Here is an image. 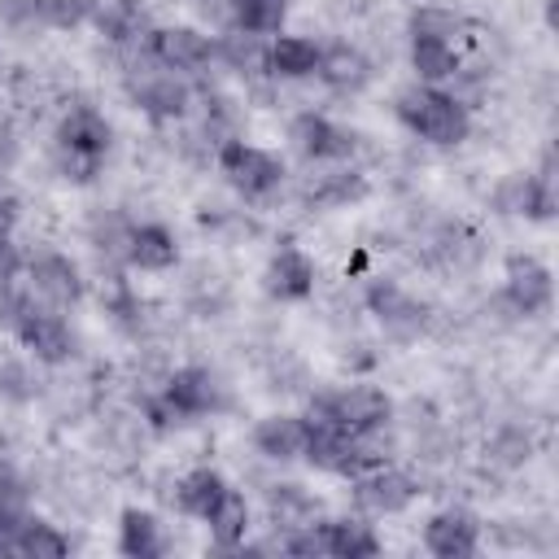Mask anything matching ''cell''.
Returning a JSON list of instances; mask_svg holds the SVG:
<instances>
[{"label": "cell", "mask_w": 559, "mask_h": 559, "mask_svg": "<svg viewBox=\"0 0 559 559\" xmlns=\"http://www.w3.org/2000/svg\"><path fill=\"white\" fill-rule=\"evenodd\" d=\"M314 205H345V201H354V197H362V179L358 175H328L319 188H310L306 192Z\"/></svg>", "instance_id": "cell-30"}, {"label": "cell", "mask_w": 559, "mask_h": 559, "mask_svg": "<svg viewBox=\"0 0 559 559\" xmlns=\"http://www.w3.org/2000/svg\"><path fill=\"white\" fill-rule=\"evenodd\" d=\"M397 118L411 135H419L428 144H459L472 131L467 105L432 83H415V87L397 92Z\"/></svg>", "instance_id": "cell-1"}, {"label": "cell", "mask_w": 559, "mask_h": 559, "mask_svg": "<svg viewBox=\"0 0 559 559\" xmlns=\"http://www.w3.org/2000/svg\"><path fill=\"white\" fill-rule=\"evenodd\" d=\"M218 57L223 61H231L236 70H266V44H262V35H227L223 44H218Z\"/></svg>", "instance_id": "cell-27"}, {"label": "cell", "mask_w": 559, "mask_h": 559, "mask_svg": "<svg viewBox=\"0 0 559 559\" xmlns=\"http://www.w3.org/2000/svg\"><path fill=\"white\" fill-rule=\"evenodd\" d=\"M148 52L162 70H205L218 57V44L192 26H166L148 35Z\"/></svg>", "instance_id": "cell-5"}, {"label": "cell", "mask_w": 559, "mask_h": 559, "mask_svg": "<svg viewBox=\"0 0 559 559\" xmlns=\"http://www.w3.org/2000/svg\"><path fill=\"white\" fill-rule=\"evenodd\" d=\"M502 293L515 306V314H542L550 306V297H555V284H550V271L537 258L515 253L507 262V288Z\"/></svg>", "instance_id": "cell-10"}, {"label": "cell", "mask_w": 559, "mask_h": 559, "mask_svg": "<svg viewBox=\"0 0 559 559\" xmlns=\"http://www.w3.org/2000/svg\"><path fill=\"white\" fill-rule=\"evenodd\" d=\"M288 17V0H231V22L245 35H275Z\"/></svg>", "instance_id": "cell-25"}, {"label": "cell", "mask_w": 559, "mask_h": 559, "mask_svg": "<svg viewBox=\"0 0 559 559\" xmlns=\"http://www.w3.org/2000/svg\"><path fill=\"white\" fill-rule=\"evenodd\" d=\"M105 153H109V122L92 105L70 109L57 127V166L66 170V179L87 183L100 170Z\"/></svg>", "instance_id": "cell-3"}, {"label": "cell", "mask_w": 559, "mask_h": 559, "mask_svg": "<svg viewBox=\"0 0 559 559\" xmlns=\"http://www.w3.org/2000/svg\"><path fill=\"white\" fill-rule=\"evenodd\" d=\"M66 550H70V542L48 520H35V515L22 520V533H17V550L13 555H22V559H61Z\"/></svg>", "instance_id": "cell-26"}, {"label": "cell", "mask_w": 559, "mask_h": 559, "mask_svg": "<svg viewBox=\"0 0 559 559\" xmlns=\"http://www.w3.org/2000/svg\"><path fill=\"white\" fill-rule=\"evenodd\" d=\"M227 489V480L218 476V472H210V467H197V472H188L183 480H179V489H175V502H179V511L183 515H197V520H205L210 515V507L218 502V493Z\"/></svg>", "instance_id": "cell-24"}, {"label": "cell", "mask_w": 559, "mask_h": 559, "mask_svg": "<svg viewBox=\"0 0 559 559\" xmlns=\"http://www.w3.org/2000/svg\"><path fill=\"white\" fill-rule=\"evenodd\" d=\"M92 13V0H44V26H79Z\"/></svg>", "instance_id": "cell-31"}, {"label": "cell", "mask_w": 559, "mask_h": 559, "mask_svg": "<svg viewBox=\"0 0 559 559\" xmlns=\"http://www.w3.org/2000/svg\"><path fill=\"white\" fill-rule=\"evenodd\" d=\"M205 524H210V537H214L223 550H227V546H240L245 533H249V502H245V493L227 485V489L218 493V502L210 507Z\"/></svg>", "instance_id": "cell-21"}, {"label": "cell", "mask_w": 559, "mask_h": 559, "mask_svg": "<svg viewBox=\"0 0 559 559\" xmlns=\"http://www.w3.org/2000/svg\"><path fill=\"white\" fill-rule=\"evenodd\" d=\"M22 498H26V489L9 476V472H0V502H9V507H22Z\"/></svg>", "instance_id": "cell-35"}, {"label": "cell", "mask_w": 559, "mask_h": 559, "mask_svg": "<svg viewBox=\"0 0 559 559\" xmlns=\"http://www.w3.org/2000/svg\"><path fill=\"white\" fill-rule=\"evenodd\" d=\"M135 100L148 118H183L188 114V87L170 74V70H157V74H144L135 87Z\"/></svg>", "instance_id": "cell-18"}, {"label": "cell", "mask_w": 559, "mask_h": 559, "mask_svg": "<svg viewBox=\"0 0 559 559\" xmlns=\"http://www.w3.org/2000/svg\"><path fill=\"white\" fill-rule=\"evenodd\" d=\"M13 223H17V205H13V197H9V192H0V236H9V231H13Z\"/></svg>", "instance_id": "cell-36"}, {"label": "cell", "mask_w": 559, "mask_h": 559, "mask_svg": "<svg viewBox=\"0 0 559 559\" xmlns=\"http://www.w3.org/2000/svg\"><path fill=\"white\" fill-rule=\"evenodd\" d=\"M310 419H319L336 432H349V437H376L393 419V402L376 384H345V389L319 393L310 402Z\"/></svg>", "instance_id": "cell-2"}, {"label": "cell", "mask_w": 559, "mask_h": 559, "mask_svg": "<svg viewBox=\"0 0 559 559\" xmlns=\"http://www.w3.org/2000/svg\"><path fill=\"white\" fill-rule=\"evenodd\" d=\"M166 406L175 415H214L223 411V384L205 367H179L166 380Z\"/></svg>", "instance_id": "cell-9"}, {"label": "cell", "mask_w": 559, "mask_h": 559, "mask_svg": "<svg viewBox=\"0 0 559 559\" xmlns=\"http://www.w3.org/2000/svg\"><path fill=\"white\" fill-rule=\"evenodd\" d=\"M0 17L9 26H22V31L44 26V0H0Z\"/></svg>", "instance_id": "cell-32"}, {"label": "cell", "mask_w": 559, "mask_h": 559, "mask_svg": "<svg viewBox=\"0 0 559 559\" xmlns=\"http://www.w3.org/2000/svg\"><path fill=\"white\" fill-rule=\"evenodd\" d=\"M293 144L310 162H341V157H349L358 148V135L349 127L323 118V114H301L293 122Z\"/></svg>", "instance_id": "cell-7"}, {"label": "cell", "mask_w": 559, "mask_h": 559, "mask_svg": "<svg viewBox=\"0 0 559 559\" xmlns=\"http://www.w3.org/2000/svg\"><path fill=\"white\" fill-rule=\"evenodd\" d=\"M411 66H415V74H419V83H445V79H454L459 74V48H454V39L450 35H415L411 39Z\"/></svg>", "instance_id": "cell-16"}, {"label": "cell", "mask_w": 559, "mask_h": 559, "mask_svg": "<svg viewBox=\"0 0 559 559\" xmlns=\"http://www.w3.org/2000/svg\"><path fill=\"white\" fill-rule=\"evenodd\" d=\"M100 26L114 35V39H131L140 26H144V13L131 4V0H109L100 9Z\"/></svg>", "instance_id": "cell-29"}, {"label": "cell", "mask_w": 559, "mask_h": 559, "mask_svg": "<svg viewBox=\"0 0 559 559\" xmlns=\"http://www.w3.org/2000/svg\"><path fill=\"white\" fill-rule=\"evenodd\" d=\"M424 546L437 555V559H467L476 555L480 546V528L467 511H437L424 528Z\"/></svg>", "instance_id": "cell-13"}, {"label": "cell", "mask_w": 559, "mask_h": 559, "mask_svg": "<svg viewBox=\"0 0 559 559\" xmlns=\"http://www.w3.org/2000/svg\"><path fill=\"white\" fill-rule=\"evenodd\" d=\"M266 293L280 297V301H301V297H310V293H314V262H310L301 249L284 245V249L271 258V266H266Z\"/></svg>", "instance_id": "cell-14"}, {"label": "cell", "mask_w": 559, "mask_h": 559, "mask_svg": "<svg viewBox=\"0 0 559 559\" xmlns=\"http://www.w3.org/2000/svg\"><path fill=\"white\" fill-rule=\"evenodd\" d=\"M498 205L507 214H528V218H550L555 214V188L550 175H515L498 188Z\"/></svg>", "instance_id": "cell-15"}, {"label": "cell", "mask_w": 559, "mask_h": 559, "mask_svg": "<svg viewBox=\"0 0 559 559\" xmlns=\"http://www.w3.org/2000/svg\"><path fill=\"white\" fill-rule=\"evenodd\" d=\"M328 87H341V92H358L367 79H371V61L354 48V44H332L319 52V70H314Z\"/></svg>", "instance_id": "cell-20"}, {"label": "cell", "mask_w": 559, "mask_h": 559, "mask_svg": "<svg viewBox=\"0 0 559 559\" xmlns=\"http://www.w3.org/2000/svg\"><path fill=\"white\" fill-rule=\"evenodd\" d=\"M306 415H266L258 428H253V445L266 454V459H301L306 450Z\"/></svg>", "instance_id": "cell-17"}, {"label": "cell", "mask_w": 559, "mask_h": 559, "mask_svg": "<svg viewBox=\"0 0 559 559\" xmlns=\"http://www.w3.org/2000/svg\"><path fill=\"white\" fill-rule=\"evenodd\" d=\"M118 550L131 555V559H157V555L166 550L162 524H157L148 511L127 507V511H122V524H118Z\"/></svg>", "instance_id": "cell-22"}, {"label": "cell", "mask_w": 559, "mask_h": 559, "mask_svg": "<svg viewBox=\"0 0 559 559\" xmlns=\"http://www.w3.org/2000/svg\"><path fill=\"white\" fill-rule=\"evenodd\" d=\"M271 511L280 515V524L297 528V524H306V520L314 515V502H310L297 485H275V489H271Z\"/></svg>", "instance_id": "cell-28"}, {"label": "cell", "mask_w": 559, "mask_h": 559, "mask_svg": "<svg viewBox=\"0 0 559 559\" xmlns=\"http://www.w3.org/2000/svg\"><path fill=\"white\" fill-rule=\"evenodd\" d=\"M319 44L306 39V35H275L266 44V70L280 74V79H306L319 70Z\"/></svg>", "instance_id": "cell-19"}, {"label": "cell", "mask_w": 559, "mask_h": 559, "mask_svg": "<svg viewBox=\"0 0 559 559\" xmlns=\"http://www.w3.org/2000/svg\"><path fill=\"white\" fill-rule=\"evenodd\" d=\"M367 306H371V314L380 319V328H384L389 336H397V341H411V336L424 332V306H419L406 288H397L393 280H376V284L367 288Z\"/></svg>", "instance_id": "cell-8"}, {"label": "cell", "mask_w": 559, "mask_h": 559, "mask_svg": "<svg viewBox=\"0 0 559 559\" xmlns=\"http://www.w3.org/2000/svg\"><path fill=\"white\" fill-rule=\"evenodd\" d=\"M17 266H22V258H17L13 240H9V236H0V284L17 280Z\"/></svg>", "instance_id": "cell-34"}, {"label": "cell", "mask_w": 559, "mask_h": 559, "mask_svg": "<svg viewBox=\"0 0 559 559\" xmlns=\"http://www.w3.org/2000/svg\"><path fill=\"white\" fill-rule=\"evenodd\" d=\"M22 507H9L0 502V555H13L17 550V533H22Z\"/></svg>", "instance_id": "cell-33"}, {"label": "cell", "mask_w": 559, "mask_h": 559, "mask_svg": "<svg viewBox=\"0 0 559 559\" xmlns=\"http://www.w3.org/2000/svg\"><path fill=\"white\" fill-rule=\"evenodd\" d=\"M415 480L406 476V472H397V467H376V472H362V476H354V502L362 507V511H371V515H397V511H406L411 502H415Z\"/></svg>", "instance_id": "cell-6"}, {"label": "cell", "mask_w": 559, "mask_h": 559, "mask_svg": "<svg viewBox=\"0 0 559 559\" xmlns=\"http://www.w3.org/2000/svg\"><path fill=\"white\" fill-rule=\"evenodd\" d=\"M218 170L227 175V183L249 197V201H266L280 183H284V162L258 144H245V140H227L218 148Z\"/></svg>", "instance_id": "cell-4"}, {"label": "cell", "mask_w": 559, "mask_h": 559, "mask_svg": "<svg viewBox=\"0 0 559 559\" xmlns=\"http://www.w3.org/2000/svg\"><path fill=\"white\" fill-rule=\"evenodd\" d=\"M323 550L336 559H367L380 555V537L358 520H323Z\"/></svg>", "instance_id": "cell-23"}, {"label": "cell", "mask_w": 559, "mask_h": 559, "mask_svg": "<svg viewBox=\"0 0 559 559\" xmlns=\"http://www.w3.org/2000/svg\"><path fill=\"white\" fill-rule=\"evenodd\" d=\"M26 275H31V293L44 297L48 306H74V301L83 297L79 266H74L70 258H61V253H39V258H31Z\"/></svg>", "instance_id": "cell-11"}, {"label": "cell", "mask_w": 559, "mask_h": 559, "mask_svg": "<svg viewBox=\"0 0 559 559\" xmlns=\"http://www.w3.org/2000/svg\"><path fill=\"white\" fill-rule=\"evenodd\" d=\"M122 258L135 271H166V266H175L179 245L162 223H135L122 231Z\"/></svg>", "instance_id": "cell-12"}]
</instances>
